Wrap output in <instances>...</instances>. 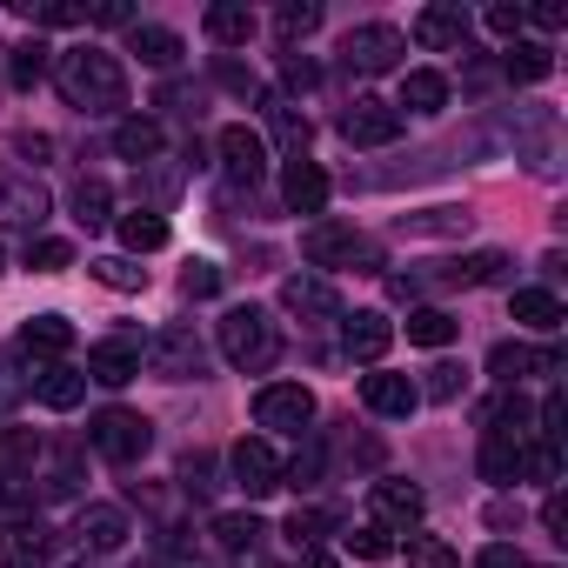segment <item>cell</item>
Wrapping results in <instances>:
<instances>
[{
	"mask_svg": "<svg viewBox=\"0 0 568 568\" xmlns=\"http://www.w3.org/2000/svg\"><path fill=\"white\" fill-rule=\"evenodd\" d=\"M415 41L435 48V54L468 48V14H462V8H422V14H415Z\"/></svg>",
	"mask_w": 568,
	"mask_h": 568,
	"instance_id": "obj_19",
	"label": "cell"
},
{
	"mask_svg": "<svg viewBox=\"0 0 568 568\" xmlns=\"http://www.w3.org/2000/svg\"><path fill=\"white\" fill-rule=\"evenodd\" d=\"M227 468H234L241 495H274V488H281V462H274L267 442H234V448H227Z\"/></svg>",
	"mask_w": 568,
	"mask_h": 568,
	"instance_id": "obj_14",
	"label": "cell"
},
{
	"mask_svg": "<svg viewBox=\"0 0 568 568\" xmlns=\"http://www.w3.org/2000/svg\"><path fill=\"white\" fill-rule=\"evenodd\" d=\"M481 475H488V481H501V488H508V481H521V442L488 428V435H481Z\"/></svg>",
	"mask_w": 568,
	"mask_h": 568,
	"instance_id": "obj_26",
	"label": "cell"
},
{
	"mask_svg": "<svg viewBox=\"0 0 568 568\" xmlns=\"http://www.w3.org/2000/svg\"><path fill=\"white\" fill-rule=\"evenodd\" d=\"M515 322L535 328V335H555L561 328V302L548 288H515Z\"/></svg>",
	"mask_w": 568,
	"mask_h": 568,
	"instance_id": "obj_31",
	"label": "cell"
},
{
	"mask_svg": "<svg viewBox=\"0 0 568 568\" xmlns=\"http://www.w3.org/2000/svg\"><path fill=\"white\" fill-rule=\"evenodd\" d=\"M207 34L221 48H247L254 41V14L241 8V0H214V8H207Z\"/></svg>",
	"mask_w": 568,
	"mask_h": 568,
	"instance_id": "obj_27",
	"label": "cell"
},
{
	"mask_svg": "<svg viewBox=\"0 0 568 568\" xmlns=\"http://www.w3.org/2000/svg\"><path fill=\"white\" fill-rule=\"evenodd\" d=\"M535 368H561V355H535L528 342H495V355H488V375H495L501 388H515V382L535 375Z\"/></svg>",
	"mask_w": 568,
	"mask_h": 568,
	"instance_id": "obj_21",
	"label": "cell"
},
{
	"mask_svg": "<svg viewBox=\"0 0 568 568\" xmlns=\"http://www.w3.org/2000/svg\"><path fill=\"white\" fill-rule=\"evenodd\" d=\"M302 568H335L328 555H315V548H302Z\"/></svg>",
	"mask_w": 568,
	"mask_h": 568,
	"instance_id": "obj_59",
	"label": "cell"
},
{
	"mask_svg": "<svg viewBox=\"0 0 568 568\" xmlns=\"http://www.w3.org/2000/svg\"><path fill=\"white\" fill-rule=\"evenodd\" d=\"M221 355H227L241 375H261V368H274L281 335H274V322H267L261 308H227V315H221Z\"/></svg>",
	"mask_w": 568,
	"mask_h": 568,
	"instance_id": "obj_2",
	"label": "cell"
},
{
	"mask_svg": "<svg viewBox=\"0 0 568 568\" xmlns=\"http://www.w3.org/2000/svg\"><path fill=\"white\" fill-rule=\"evenodd\" d=\"M281 481H288V488H315V481H322V448L308 442V448H302L288 468H281Z\"/></svg>",
	"mask_w": 568,
	"mask_h": 568,
	"instance_id": "obj_45",
	"label": "cell"
},
{
	"mask_svg": "<svg viewBox=\"0 0 568 568\" xmlns=\"http://www.w3.org/2000/svg\"><path fill=\"white\" fill-rule=\"evenodd\" d=\"M221 81H227V88H234V94H254V74H247V68H241V61H221Z\"/></svg>",
	"mask_w": 568,
	"mask_h": 568,
	"instance_id": "obj_55",
	"label": "cell"
},
{
	"mask_svg": "<svg viewBox=\"0 0 568 568\" xmlns=\"http://www.w3.org/2000/svg\"><path fill=\"white\" fill-rule=\"evenodd\" d=\"M261 535H267V528H261V515H214V541H221V548H234V555H247Z\"/></svg>",
	"mask_w": 568,
	"mask_h": 568,
	"instance_id": "obj_36",
	"label": "cell"
},
{
	"mask_svg": "<svg viewBox=\"0 0 568 568\" xmlns=\"http://www.w3.org/2000/svg\"><path fill=\"white\" fill-rule=\"evenodd\" d=\"M281 308L302 315V322H335L342 315V295L328 288L322 274H288V281H281Z\"/></svg>",
	"mask_w": 568,
	"mask_h": 568,
	"instance_id": "obj_12",
	"label": "cell"
},
{
	"mask_svg": "<svg viewBox=\"0 0 568 568\" xmlns=\"http://www.w3.org/2000/svg\"><path fill=\"white\" fill-rule=\"evenodd\" d=\"M41 555H48V528H34V521H28V528L14 535V568H34Z\"/></svg>",
	"mask_w": 568,
	"mask_h": 568,
	"instance_id": "obj_48",
	"label": "cell"
},
{
	"mask_svg": "<svg viewBox=\"0 0 568 568\" xmlns=\"http://www.w3.org/2000/svg\"><path fill=\"white\" fill-rule=\"evenodd\" d=\"M114 154H121V161H134V168H141V161H154V154H161V121L128 114V121L114 128Z\"/></svg>",
	"mask_w": 568,
	"mask_h": 568,
	"instance_id": "obj_25",
	"label": "cell"
},
{
	"mask_svg": "<svg viewBox=\"0 0 568 568\" xmlns=\"http://www.w3.org/2000/svg\"><path fill=\"white\" fill-rule=\"evenodd\" d=\"M281 201H288L295 214H322L328 207V174L315 168V161H288V174H281Z\"/></svg>",
	"mask_w": 568,
	"mask_h": 568,
	"instance_id": "obj_16",
	"label": "cell"
},
{
	"mask_svg": "<svg viewBox=\"0 0 568 568\" xmlns=\"http://www.w3.org/2000/svg\"><path fill=\"white\" fill-rule=\"evenodd\" d=\"M34 395H41V408H81V395H88V375L81 368H68V362H41L34 368Z\"/></svg>",
	"mask_w": 568,
	"mask_h": 568,
	"instance_id": "obj_17",
	"label": "cell"
},
{
	"mask_svg": "<svg viewBox=\"0 0 568 568\" xmlns=\"http://www.w3.org/2000/svg\"><path fill=\"white\" fill-rule=\"evenodd\" d=\"M501 74H508V81H521V88H528V81H548V74H555V54H548L541 41H508Z\"/></svg>",
	"mask_w": 568,
	"mask_h": 568,
	"instance_id": "obj_29",
	"label": "cell"
},
{
	"mask_svg": "<svg viewBox=\"0 0 568 568\" xmlns=\"http://www.w3.org/2000/svg\"><path fill=\"white\" fill-rule=\"evenodd\" d=\"M74 535H81V548H94V555H114V548L128 541V515H121L114 501H88Z\"/></svg>",
	"mask_w": 568,
	"mask_h": 568,
	"instance_id": "obj_18",
	"label": "cell"
},
{
	"mask_svg": "<svg viewBox=\"0 0 568 568\" xmlns=\"http://www.w3.org/2000/svg\"><path fill=\"white\" fill-rule=\"evenodd\" d=\"M342 348H348V362H382L395 348V322L375 315V308H362V315L342 322Z\"/></svg>",
	"mask_w": 568,
	"mask_h": 568,
	"instance_id": "obj_15",
	"label": "cell"
},
{
	"mask_svg": "<svg viewBox=\"0 0 568 568\" xmlns=\"http://www.w3.org/2000/svg\"><path fill=\"white\" fill-rule=\"evenodd\" d=\"M68 261H74L68 241H28V267H34V274H61Z\"/></svg>",
	"mask_w": 568,
	"mask_h": 568,
	"instance_id": "obj_42",
	"label": "cell"
},
{
	"mask_svg": "<svg viewBox=\"0 0 568 568\" xmlns=\"http://www.w3.org/2000/svg\"><path fill=\"white\" fill-rule=\"evenodd\" d=\"M54 81H61V94H68L74 108H88V114L128 108V68H121L108 48H74V54H61Z\"/></svg>",
	"mask_w": 568,
	"mask_h": 568,
	"instance_id": "obj_1",
	"label": "cell"
},
{
	"mask_svg": "<svg viewBox=\"0 0 568 568\" xmlns=\"http://www.w3.org/2000/svg\"><path fill=\"white\" fill-rule=\"evenodd\" d=\"M462 388H468V368L442 362V368H428V388H422V395H428V402H455Z\"/></svg>",
	"mask_w": 568,
	"mask_h": 568,
	"instance_id": "obj_43",
	"label": "cell"
},
{
	"mask_svg": "<svg viewBox=\"0 0 568 568\" xmlns=\"http://www.w3.org/2000/svg\"><path fill=\"white\" fill-rule=\"evenodd\" d=\"M28 21H41V28H81L88 8H54V0H48V8H34V0H28Z\"/></svg>",
	"mask_w": 568,
	"mask_h": 568,
	"instance_id": "obj_49",
	"label": "cell"
},
{
	"mask_svg": "<svg viewBox=\"0 0 568 568\" xmlns=\"http://www.w3.org/2000/svg\"><path fill=\"white\" fill-rule=\"evenodd\" d=\"M521 14H528V8H488V34L515 41V34H521Z\"/></svg>",
	"mask_w": 568,
	"mask_h": 568,
	"instance_id": "obj_51",
	"label": "cell"
},
{
	"mask_svg": "<svg viewBox=\"0 0 568 568\" xmlns=\"http://www.w3.org/2000/svg\"><path fill=\"white\" fill-rule=\"evenodd\" d=\"M281 81H288V88H315V81H322V68H315L308 54H288V61H281Z\"/></svg>",
	"mask_w": 568,
	"mask_h": 568,
	"instance_id": "obj_50",
	"label": "cell"
},
{
	"mask_svg": "<svg viewBox=\"0 0 568 568\" xmlns=\"http://www.w3.org/2000/svg\"><path fill=\"white\" fill-rule=\"evenodd\" d=\"M475 568H528V561H521V548L495 541V548H481V561H475Z\"/></svg>",
	"mask_w": 568,
	"mask_h": 568,
	"instance_id": "obj_53",
	"label": "cell"
},
{
	"mask_svg": "<svg viewBox=\"0 0 568 568\" xmlns=\"http://www.w3.org/2000/svg\"><path fill=\"white\" fill-rule=\"evenodd\" d=\"M408 234H455V227H468V207H435L428 221H402Z\"/></svg>",
	"mask_w": 568,
	"mask_h": 568,
	"instance_id": "obj_47",
	"label": "cell"
},
{
	"mask_svg": "<svg viewBox=\"0 0 568 568\" xmlns=\"http://www.w3.org/2000/svg\"><path fill=\"white\" fill-rule=\"evenodd\" d=\"M455 335H462V322H455L448 308H415V315H408V342H415V348H448Z\"/></svg>",
	"mask_w": 568,
	"mask_h": 568,
	"instance_id": "obj_33",
	"label": "cell"
},
{
	"mask_svg": "<svg viewBox=\"0 0 568 568\" xmlns=\"http://www.w3.org/2000/svg\"><path fill=\"white\" fill-rule=\"evenodd\" d=\"M88 21H101V28H121V21H134V14H128V8H121V0H101V8H94V14H88Z\"/></svg>",
	"mask_w": 568,
	"mask_h": 568,
	"instance_id": "obj_56",
	"label": "cell"
},
{
	"mask_svg": "<svg viewBox=\"0 0 568 568\" xmlns=\"http://www.w3.org/2000/svg\"><path fill=\"white\" fill-rule=\"evenodd\" d=\"M214 148H221L227 181H247V187L261 181V168H267V141H261L254 128H241V121H234V128H221V134H214Z\"/></svg>",
	"mask_w": 568,
	"mask_h": 568,
	"instance_id": "obj_11",
	"label": "cell"
},
{
	"mask_svg": "<svg viewBox=\"0 0 568 568\" xmlns=\"http://www.w3.org/2000/svg\"><path fill=\"white\" fill-rule=\"evenodd\" d=\"M448 281H462V288H481V281H508V254H468V261H455L448 267Z\"/></svg>",
	"mask_w": 568,
	"mask_h": 568,
	"instance_id": "obj_35",
	"label": "cell"
},
{
	"mask_svg": "<svg viewBox=\"0 0 568 568\" xmlns=\"http://www.w3.org/2000/svg\"><path fill=\"white\" fill-rule=\"evenodd\" d=\"M88 442H94V455H108V462H141V455L154 448V422L134 415V408H101V415L88 422Z\"/></svg>",
	"mask_w": 568,
	"mask_h": 568,
	"instance_id": "obj_3",
	"label": "cell"
},
{
	"mask_svg": "<svg viewBox=\"0 0 568 568\" xmlns=\"http://www.w3.org/2000/svg\"><path fill=\"white\" fill-rule=\"evenodd\" d=\"M21 395H28V382H21V375H14L8 362H0V415H8V408H14Z\"/></svg>",
	"mask_w": 568,
	"mask_h": 568,
	"instance_id": "obj_54",
	"label": "cell"
},
{
	"mask_svg": "<svg viewBox=\"0 0 568 568\" xmlns=\"http://www.w3.org/2000/svg\"><path fill=\"white\" fill-rule=\"evenodd\" d=\"M362 402H368L375 415H388V422H408V415L422 408V388H415L408 375H388V368H375V375H362Z\"/></svg>",
	"mask_w": 568,
	"mask_h": 568,
	"instance_id": "obj_13",
	"label": "cell"
},
{
	"mask_svg": "<svg viewBox=\"0 0 568 568\" xmlns=\"http://www.w3.org/2000/svg\"><path fill=\"white\" fill-rule=\"evenodd\" d=\"M0 267H8V254H0Z\"/></svg>",
	"mask_w": 568,
	"mask_h": 568,
	"instance_id": "obj_61",
	"label": "cell"
},
{
	"mask_svg": "<svg viewBox=\"0 0 568 568\" xmlns=\"http://www.w3.org/2000/svg\"><path fill=\"white\" fill-rule=\"evenodd\" d=\"M134 568H168V561H134Z\"/></svg>",
	"mask_w": 568,
	"mask_h": 568,
	"instance_id": "obj_60",
	"label": "cell"
},
{
	"mask_svg": "<svg viewBox=\"0 0 568 568\" xmlns=\"http://www.w3.org/2000/svg\"><path fill=\"white\" fill-rule=\"evenodd\" d=\"M541 521H548V535H561V528H568V515H561V495H548V508H541Z\"/></svg>",
	"mask_w": 568,
	"mask_h": 568,
	"instance_id": "obj_58",
	"label": "cell"
},
{
	"mask_svg": "<svg viewBox=\"0 0 568 568\" xmlns=\"http://www.w3.org/2000/svg\"><path fill=\"white\" fill-rule=\"evenodd\" d=\"M408 568H462V555L442 535H408Z\"/></svg>",
	"mask_w": 568,
	"mask_h": 568,
	"instance_id": "obj_39",
	"label": "cell"
},
{
	"mask_svg": "<svg viewBox=\"0 0 568 568\" xmlns=\"http://www.w3.org/2000/svg\"><path fill=\"white\" fill-rule=\"evenodd\" d=\"M21 348H28L34 362H61V355L74 348V322H68V315H34V322L21 328Z\"/></svg>",
	"mask_w": 568,
	"mask_h": 568,
	"instance_id": "obj_20",
	"label": "cell"
},
{
	"mask_svg": "<svg viewBox=\"0 0 568 568\" xmlns=\"http://www.w3.org/2000/svg\"><path fill=\"white\" fill-rule=\"evenodd\" d=\"M81 375L101 382V388H128V382L141 375V342H134V335H108V342H94Z\"/></svg>",
	"mask_w": 568,
	"mask_h": 568,
	"instance_id": "obj_10",
	"label": "cell"
},
{
	"mask_svg": "<svg viewBox=\"0 0 568 568\" xmlns=\"http://www.w3.org/2000/svg\"><path fill=\"white\" fill-rule=\"evenodd\" d=\"M402 54H408V41H402V28H388V21L348 28V41H342V61H348L355 74H388Z\"/></svg>",
	"mask_w": 568,
	"mask_h": 568,
	"instance_id": "obj_6",
	"label": "cell"
},
{
	"mask_svg": "<svg viewBox=\"0 0 568 568\" xmlns=\"http://www.w3.org/2000/svg\"><path fill=\"white\" fill-rule=\"evenodd\" d=\"M348 555H362V561H388V555H395V528H382V521H362V528L348 535Z\"/></svg>",
	"mask_w": 568,
	"mask_h": 568,
	"instance_id": "obj_38",
	"label": "cell"
},
{
	"mask_svg": "<svg viewBox=\"0 0 568 568\" xmlns=\"http://www.w3.org/2000/svg\"><path fill=\"white\" fill-rule=\"evenodd\" d=\"M342 141H355V148H395L402 141V108H382V101L342 108Z\"/></svg>",
	"mask_w": 568,
	"mask_h": 568,
	"instance_id": "obj_9",
	"label": "cell"
},
{
	"mask_svg": "<svg viewBox=\"0 0 568 568\" xmlns=\"http://www.w3.org/2000/svg\"><path fill=\"white\" fill-rule=\"evenodd\" d=\"M422 508H428V495H422L415 481H375V515H382V528H388V521H395V528H415Z\"/></svg>",
	"mask_w": 568,
	"mask_h": 568,
	"instance_id": "obj_22",
	"label": "cell"
},
{
	"mask_svg": "<svg viewBox=\"0 0 568 568\" xmlns=\"http://www.w3.org/2000/svg\"><path fill=\"white\" fill-rule=\"evenodd\" d=\"M74 221H81L88 234L114 221V194H108V181H81V187H74Z\"/></svg>",
	"mask_w": 568,
	"mask_h": 568,
	"instance_id": "obj_34",
	"label": "cell"
},
{
	"mask_svg": "<svg viewBox=\"0 0 568 568\" xmlns=\"http://www.w3.org/2000/svg\"><path fill=\"white\" fill-rule=\"evenodd\" d=\"M274 28H281V41H308L322 28V8H315V0H288V8L274 14Z\"/></svg>",
	"mask_w": 568,
	"mask_h": 568,
	"instance_id": "obj_37",
	"label": "cell"
},
{
	"mask_svg": "<svg viewBox=\"0 0 568 568\" xmlns=\"http://www.w3.org/2000/svg\"><path fill=\"white\" fill-rule=\"evenodd\" d=\"M34 462H41L34 428H0V481H28Z\"/></svg>",
	"mask_w": 568,
	"mask_h": 568,
	"instance_id": "obj_23",
	"label": "cell"
},
{
	"mask_svg": "<svg viewBox=\"0 0 568 568\" xmlns=\"http://www.w3.org/2000/svg\"><path fill=\"white\" fill-rule=\"evenodd\" d=\"M128 54H141L148 68H174V61H181V34H174V28H141V21H134Z\"/></svg>",
	"mask_w": 568,
	"mask_h": 568,
	"instance_id": "obj_28",
	"label": "cell"
},
{
	"mask_svg": "<svg viewBox=\"0 0 568 568\" xmlns=\"http://www.w3.org/2000/svg\"><path fill=\"white\" fill-rule=\"evenodd\" d=\"M322 535H328V515H322V508H295V515H288V541H295V548H315Z\"/></svg>",
	"mask_w": 568,
	"mask_h": 568,
	"instance_id": "obj_44",
	"label": "cell"
},
{
	"mask_svg": "<svg viewBox=\"0 0 568 568\" xmlns=\"http://www.w3.org/2000/svg\"><path fill=\"white\" fill-rule=\"evenodd\" d=\"M302 254H308L315 267H355V261L375 267V247H368L348 221H315V227L302 234Z\"/></svg>",
	"mask_w": 568,
	"mask_h": 568,
	"instance_id": "obj_7",
	"label": "cell"
},
{
	"mask_svg": "<svg viewBox=\"0 0 568 568\" xmlns=\"http://www.w3.org/2000/svg\"><path fill=\"white\" fill-rule=\"evenodd\" d=\"M88 274L101 281V288H114V295H141L148 288V267H134L128 254H101V261H88Z\"/></svg>",
	"mask_w": 568,
	"mask_h": 568,
	"instance_id": "obj_32",
	"label": "cell"
},
{
	"mask_svg": "<svg viewBox=\"0 0 568 568\" xmlns=\"http://www.w3.org/2000/svg\"><path fill=\"white\" fill-rule=\"evenodd\" d=\"M521 21H535V28H548V34H555V28H561L568 14H561V8H535V14H521Z\"/></svg>",
	"mask_w": 568,
	"mask_h": 568,
	"instance_id": "obj_57",
	"label": "cell"
},
{
	"mask_svg": "<svg viewBox=\"0 0 568 568\" xmlns=\"http://www.w3.org/2000/svg\"><path fill=\"white\" fill-rule=\"evenodd\" d=\"M402 108H415V114H442V108H448V81H442L435 68L402 74Z\"/></svg>",
	"mask_w": 568,
	"mask_h": 568,
	"instance_id": "obj_30",
	"label": "cell"
},
{
	"mask_svg": "<svg viewBox=\"0 0 568 568\" xmlns=\"http://www.w3.org/2000/svg\"><path fill=\"white\" fill-rule=\"evenodd\" d=\"M41 74H48V48H41V41H21V48H14V81L34 88Z\"/></svg>",
	"mask_w": 568,
	"mask_h": 568,
	"instance_id": "obj_46",
	"label": "cell"
},
{
	"mask_svg": "<svg viewBox=\"0 0 568 568\" xmlns=\"http://www.w3.org/2000/svg\"><path fill=\"white\" fill-rule=\"evenodd\" d=\"M48 187L28 174V168H0V221L8 227H41L48 221Z\"/></svg>",
	"mask_w": 568,
	"mask_h": 568,
	"instance_id": "obj_8",
	"label": "cell"
},
{
	"mask_svg": "<svg viewBox=\"0 0 568 568\" xmlns=\"http://www.w3.org/2000/svg\"><path fill=\"white\" fill-rule=\"evenodd\" d=\"M267 114H274V134H281V141H288L295 154L308 148V121H302V114H295L288 101H267Z\"/></svg>",
	"mask_w": 568,
	"mask_h": 568,
	"instance_id": "obj_41",
	"label": "cell"
},
{
	"mask_svg": "<svg viewBox=\"0 0 568 568\" xmlns=\"http://www.w3.org/2000/svg\"><path fill=\"white\" fill-rule=\"evenodd\" d=\"M181 488H187V495H207V455H187V462H181Z\"/></svg>",
	"mask_w": 568,
	"mask_h": 568,
	"instance_id": "obj_52",
	"label": "cell"
},
{
	"mask_svg": "<svg viewBox=\"0 0 568 568\" xmlns=\"http://www.w3.org/2000/svg\"><path fill=\"white\" fill-rule=\"evenodd\" d=\"M181 295H187V302L221 295V267H214V261H187V267H181Z\"/></svg>",
	"mask_w": 568,
	"mask_h": 568,
	"instance_id": "obj_40",
	"label": "cell"
},
{
	"mask_svg": "<svg viewBox=\"0 0 568 568\" xmlns=\"http://www.w3.org/2000/svg\"><path fill=\"white\" fill-rule=\"evenodd\" d=\"M254 422L274 428V435H302V428L315 422V395H308L302 382H267V388L254 395Z\"/></svg>",
	"mask_w": 568,
	"mask_h": 568,
	"instance_id": "obj_5",
	"label": "cell"
},
{
	"mask_svg": "<svg viewBox=\"0 0 568 568\" xmlns=\"http://www.w3.org/2000/svg\"><path fill=\"white\" fill-rule=\"evenodd\" d=\"M141 362H148L161 382H201V375H207V348H201V342H194V328H181V322H174V328H161V335L141 348Z\"/></svg>",
	"mask_w": 568,
	"mask_h": 568,
	"instance_id": "obj_4",
	"label": "cell"
},
{
	"mask_svg": "<svg viewBox=\"0 0 568 568\" xmlns=\"http://www.w3.org/2000/svg\"><path fill=\"white\" fill-rule=\"evenodd\" d=\"M114 227H121V247H128V254L168 247V214H154V207H134V214H121Z\"/></svg>",
	"mask_w": 568,
	"mask_h": 568,
	"instance_id": "obj_24",
	"label": "cell"
}]
</instances>
